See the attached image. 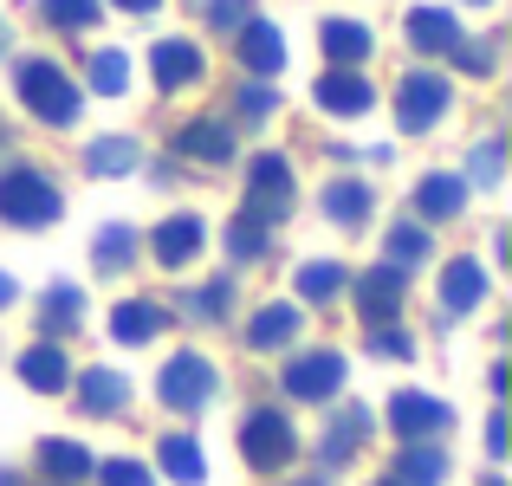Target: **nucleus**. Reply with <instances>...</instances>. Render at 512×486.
Wrapping results in <instances>:
<instances>
[{
	"label": "nucleus",
	"mask_w": 512,
	"mask_h": 486,
	"mask_svg": "<svg viewBox=\"0 0 512 486\" xmlns=\"http://www.w3.org/2000/svg\"><path fill=\"white\" fill-rule=\"evenodd\" d=\"M487 486H500V480H487Z\"/></svg>",
	"instance_id": "nucleus-49"
},
{
	"label": "nucleus",
	"mask_w": 512,
	"mask_h": 486,
	"mask_svg": "<svg viewBox=\"0 0 512 486\" xmlns=\"http://www.w3.org/2000/svg\"><path fill=\"white\" fill-rule=\"evenodd\" d=\"M448 98H454V85L441 72H409V78H402V91H396V124L409 130V137H422V130L448 111Z\"/></svg>",
	"instance_id": "nucleus-5"
},
{
	"label": "nucleus",
	"mask_w": 512,
	"mask_h": 486,
	"mask_svg": "<svg viewBox=\"0 0 512 486\" xmlns=\"http://www.w3.org/2000/svg\"><path fill=\"white\" fill-rule=\"evenodd\" d=\"M20 383L39 389V396H59V389L72 383V363H65V350H59V344H33V350L20 357Z\"/></svg>",
	"instance_id": "nucleus-14"
},
{
	"label": "nucleus",
	"mask_w": 512,
	"mask_h": 486,
	"mask_svg": "<svg viewBox=\"0 0 512 486\" xmlns=\"http://www.w3.org/2000/svg\"><path fill=\"white\" fill-rule=\"evenodd\" d=\"M474 7H487V0H474Z\"/></svg>",
	"instance_id": "nucleus-48"
},
{
	"label": "nucleus",
	"mask_w": 512,
	"mask_h": 486,
	"mask_svg": "<svg viewBox=\"0 0 512 486\" xmlns=\"http://www.w3.org/2000/svg\"><path fill=\"white\" fill-rule=\"evenodd\" d=\"M247 20H253L247 0H208V26H221V33H240Z\"/></svg>",
	"instance_id": "nucleus-36"
},
{
	"label": "nucleus",
	"mask_w": 512,
	"mask_h": 486,
	"mask_svg": "<svg viewBox=\"0 0 512 486\" xmlns=\"http://www.w3.org/2000/svg\"><path fill=\"white\" fill-rule=\"evenodd\" d=\"M448 422H454L448 402L422 396V389H396V396H389V428H396L402 441H428V435H441Z\"/></svg>",
	"instance_id": "nucleus-8"
},
{
	"label": "nucleus",
	"mask_w": 512,
	"mask_h": 486,
	"mask_svg": "<svg viewBox=\"0 0 512 486\" xmlns=\"http://www.w3.org/2000/svg\"><path fill=\"white\" fill-rule=\"evenodd\" d=\"M383 486H396V480H383Z\"/></svg>",
	"instance_id": "nucleus-50"
},
{
	"label": "nucleus",
	"mask_w": 512,
	"mask_h": 486,
	"mask_svg": "<svg viewBox=\"0 0 512 486\" xmlns=\"http://www.w3.org/2000/svg\"><path fill=\"white\" fill-rule=\"evenodd\" d=\"M98 486H156V480H150V467H137V461H104Z\"/></svg>",
	"instance_id": "nucleus-37"
},
{
	"label": "nucleus",
	"mask_w": 512,
	"mask_h": 486,
	"mask_svg": "<svg viewBox=\"0 0 512 486\" xmlns=\"http://www.w3.org/2000/svg\"><path fill=\"white\" fill-rule=\"evenodd\" d=\"M39 474L59 480V486H78V480L98 474V461H91L78 441H39Z\"/></svg>",
	"instance_id": "nucleus-17"
},
{
	"label": "nucleus",
	"mask_w": 512,
	"mask_h": 486,
	"mask_svg": "<svg viewBox=\"0 0 512 486\" xmlns=\"http://www.w3.org/2000/svg\"><path fill=\"white\" fill-rule=\"evenodd\" d=\"M175 150H182V156H195V162H227V156H234V130H227V124H214V117H195V124H182Z\"/></svg>",
	"instance_id": "nucleus-20"
},
{
	"label": "nucleus",
	"mask_w": 512,
	"mask_h": 486,
	"mask_svg": "<svg viewBox=\"0 0 512 486\" xmlns=\"http://www.w3.org/2000/svg\"><path fill=\"white\" fill-rule=\"evenodd\" d=\"M247 188H253L247 221H260V227L279 221V214H286V201H292V169H286V156H253Z\"/></svg>",
	"instance_id": "nucleus-7"
},
{
	"label": "nucleus",
	"mask_w": 512,
	"mask_h": 486,
	"mask_svg": "<svg viewBox=\"0 0 512 486\" xmlns=\"http://www.w3.org/2000/svg\"><path fill=\"white\" fill-rule=\"evenodd\" d=\"M91 85H98L104 98H117V91L130 85V59L124 52H91Z\"/></svg>",
	"instance_id": "nucleus-34"
},
{
	"label": "nucleus",
	"mask_w": 512,
	"mask_h": 486,
	"mask_svg": "<svg viewBox=\"0 0 512 486\" xmlns=\"http://www.w3.org/2000/svg\"><path fill=\"white\" fill-rule=\"evenodd\" d=\"M240 454H247V467L273 474V467H286L292 454H299V435H292V422L279 409H253L247 422H240Z\"/></svg>",
	"instance_id": "nucleus-3"
},
{
	"label": "nucleus",
	"mask_w": 512,
	"mask_h": 486,
	"mask_svg": "<svg viewBox=\"0 0 512 486\" xmlns=\"http://www.w3.org/2000/svg\"><path fill=\"white\" fill-rule=\"evenodd\" d=\"M39 13H46V26H65V33L98 26V0H39Z\"/></svg>",
	"instance_id": "nucleus-31"
},
{
	"label": "nucleus",
	"mask_w": 512,
	"mask_h": 486,
	"mask_svg": "<svg viewBox=\"0 0 512 486\" xmlns=\"http://www.w3.org/2000/svg\"><path fill=\"white\" fill-rule=\"evenodd\" d=\"M363 435H370V415H363V409H344L338 422H331V435H325V461H350V454L363 448Z\"/></svg>",
	"instance_id": "nucleus-28"
},
{
	"label": "nucleus",
	"mask_w": 512,
	"mask_h": 486,
	"mask_svg": "<svg viewBox=\"0 0 512 486\" xmlns=\"http://www.w3.org/2000/svg\"><path fill=\"white\" fill-rule=\"evenodd\" d=\"M299 486H325V480H299Z\"/></svg>",
	"instance_id": "nucleus-47"
},
{
	"label": "nucleus",
	"mask_w": 512,
	"mask_h": 486,
	"mask_svg": "<svg viewBox=\"0 0 512 486\" xmlns=\"http://www.w3.org/2000/svg\"><path fill=\"white\" fill-rule=\"evenodd\" d=\"M480 299H487V273H480L474 260H454L448 273H441V305H448V312H474Z\"/></svg>",
	"instance_id": "nucleus-23"
},
{
	"label": "nucleus",
	"mask_w": 512,
	"mask_h": 486,
	"mask_svg": "<svg viewBox=\"0 0 512 486\" xmlns=\"http://www.w3.org/2000/svg\"><path fill=\"white\" fill-rule=\"evenodd\" d=\"M163 324H169L163 305H150V299H124V305L111 312V337H117V344H150Z\"/></svg>",
	"instance_id": "nucleus-19"
},
{
	"label": "nucleus",
	"mask_w": 512,
	"mask_h": 486,
	"mask_svg": "<svg viewBox=\"0 0 512 486\" xmlns=\"http://www.w3.org/2000/svg\"><path fill=\"white\" fill-rule=\"evenodd\" d=\"M78 305H85V299H78V286H52V292H46V305H39V324H46L52 337L72 331V324H78Z\"/></svg>",
	"instance_id": "nucleus-32"
},
{
	"label": "nucleus",
	"mask_w": 512,
	"mask_h": 486,
	"mask_svg": "<svg viewBox=\"0 0 512 486\" xmlns=\"http://www.w3.org/2000/svg\"><path fill=\"white\" fill-rule=\"evenodd\" d=\"M299 292H305V299H318V305L338 299V292H344V266H338V260H312V266H299Z\"/></svg>",
	"instance_id": "nucleus-30"
},
{
	"label": "nucleus",
	"mask_w": 512,
	"mask_h": 486,
	"mask_svg": "<svg viewBox=\"0 0 512 486\" xmlns=\"http://www.w3.org/2000/svg\"><path fill=\"white\" fill-rule=\"evenodd\" d=\"M227 247H234V260H260V253H266V227L240 214V221H234V234H227Z\"/></svg>",
	"instance_id": "nucleus-35"
},
{
	"label": "nucleus",
	"mask_w": 512,
	"mask_h": 486,
	"mask_svg": "<svg viewBox=\"0 0 512 486\" xmlns=\"http://www.w3.org/2000/svg\"><path fill=\"white\" fill-rule=\"evenodd\" d=\"M156 461H163V474L182 480V486H201V480H208V461H201V448L188 435H169L163 448H156Z\"/></svg>",
	"instance_id": "nucleus-25"
},
{
	"label": "nucleus",
	"mask_w": 512,
	"mask_h": 486,
	"mask_svg": "<svg viewBox=\"0 0 512 486\" xmlns=\"http://www.w3.org/2000/svg\"><path fill=\"white\" fill-rule=\"evenodd\" d=\"M325 214H331L338 227L370 221V188H363V182H331V188H325Z\"/></svg>",
	"instance_id": "nucleus-26"
},
{
	"label": "nucleus",
	"mask_w": 512,
	"mask_h": 486,
	"mask_svg": "<svg viewBox=\"0 0 512 486\" xmlns=\"http://www.w3.org/2000/svg\"><path fill=\"white\" fill-rule=\"evenodd\" d=\"M214 363L201 357V350H182V357H169L163 363V376H156V396L169 402V409H201V402L214 396Z\"/></svg>",
	"instance_id": "nucleus-4"
},
{
	"label": "nucleus",
	"mask_w": 512,
	"mask_h": 486,
	"mask_svg": "<svg viewBox=\"0 0 512 486\" xmlns=\"http://www.w3.org/2000/svg\"><path fill=\"white\" fill-rule=\"evenodd\" d=\"M487 448H493V454H506V422H500V415L487 422Z\"/></svg>",
	"instance_id": "nucleus-43"
},
{
	"label": "nucleus",
	"mask_w": 512,
	"mask_h": 486,
	"mask_svg": "<svg viewBox=\"0 0 512 486\" xmlns=\"http://www.w3.org/2000/svg\"><path fill=\"white\" fill-rule=\"evenodd\" d=\"M13 85H20V104L39 117V124H78V85L59 72L52 59H20V72H13Z\"/></svg>",
	"instance_id": "nucleus-1"
},
{
	"label": "nucleus",
	"mask_w": 512,
	"mask_h": 486,
	"mask_svg": "<svg viewBox=\"0 0 512 486\" xmlns=\"http://www.w3.org/2000/svg\"><path fill=\"white\" fill-rule=\"evenodd\" d=\"M325 59H331V72H357L363 59H370V26L363 20H325Z\"/></svg>",
	"instance_id": "nucleus-13"
},
{
	"label": "nucleus",
	"mask_w": 512,
	"mask_h": 486,
	"mask_svg": "<svg viewBox=\"0 0 512 486\" xmlns=\"http://www.w3.org/2000/svg\"><path fill=\"white\" fill-rule=\"evenodd\" d=\"M441 474H448V454H441V448H422V441H409L389 480H396V486H441Z\"/></svg>",
	"instance_id": "nucleus-24"
},
{
	"label": "nucleus",
	"mask_w": 512,
	"mask_h": 486,
	"mask_svg": "<svg viewBox=\"0 0 512 486\" xmlns=\"http://www.w3.org/2000/svg\"><path fill=\"white\" fill-rule=\"evenodd\" d=\"M150 72L163 91H182L201 78V46H188V39H163V46H150Z\"/></svg>",
	"instance_id": "nucleus-12"
},
{
	"label": "nucleus",
	"mask_w": 512,
	"mask_h": 486,
	"mask_svg": "<svg viewBox=\"0 0 512 486\" xmlns=\"http://www.w3.org/2000/svg\"><path fill=\"white\" fill-rule=\"evenodd\" d=\"M130 253H137V234H130V227H104L98 247H91V266H98V273H124Z\"/></svg>",
	"instance_id": "nucleus-29"
},
{
	"label": "nucleus",
	"mask_w": 512,
	"mask_h": 486,
	"mask_svg": "<svg viewBox=\"0 0 512 486\" xmlns=\"http://www.w3.org/2000/svg\"><path fill=\"white\" fill-rule=\"evenodd\" d=\"M130 402V383L117 370H85L78 376V409L85 415H117Z\"/></svg>",
	"instance_id": "nucleus-21"
},
{
	"label": "nucleus",
	"mask_w": 512,
	"mask_h": 486,
	"mask_svg": "<svg viewBox=\"0 0 512 486\" xmlns=\"http://www.w3.org/2000/svg\"><path fill=\"white\" fill-rule=\"evenodd\" d=\"M312 98L325 104L331 117H363V111L376 104V91H370V78H363V72H325Z\"/></svg>",
	"instance_id": "nucleus-11"
},
{
	"label": "nucleus",
	"mask_w": 512,
	"mask_h": 486,
	"mask_svg": "<svg viewBox=\"0 0 512 486\" xmlns=\"http://www.w3.org/2000/svg\"><path fill=\"white\" fill-rule=\"evenodd\" d=\"M402 299H409V273H396V266H370V273H357V312L370 324H396Z\"/></svg>",
	"instance_id": "nucleus-9"
},
{
	"label": "nucleus",
	"mask_w": 512,
	"mask_h": 486,
	"mask_svg": "<svg viewBox=\"0 0 512 486\" xmlns=\"http://www.w3.org/2000/svg\"><path fill=\"white\" fill-rule=\"evenodd\" d=\"M299 337V305H260L247 324V344L253 350H286Z\"/></svg>",
	"instance_id": "nucleus-22"
},
{
	"label": "nucleus",
	"mask_w": 512,
	"mask_h": 486,
	"mask_svg": "<svg viewBox=\"0 0 512 486\" xmlns=\"http://www.w3.org/2000/svg\"><path fill=\"white\" fill-rule=\"evenodd\" d=\"M188 312H195V318H221L227 312V279H214L208 292H195V299H188Z\"/></svg>",
	"instance_id": "nucleus-39"
},
{
	"label": "nucleus",
	"mask_w": 512,
	"mask_h": 486,
	"mask_svg": "<svg viewBox=\"0 0 512 486\" xmlns=\"http://www.w3.org/2000/svg\"><path fill=\"white\" fill-rule=\"evenodd\" d=\"M370 350H376V357H415V337H402V331H389V324H376V331H370Z\"/></svg>",
	"instance_id": "nucleus-38"
},
{
	"label": "nucleus",
	"mask_w": 512,
	"mask_h": 486,
	"mask_svg": "<svg viewBox=\"0 0 512 486\" xmlns=\"http://www.w3.org/2000/svg\"><path fill=\"white\" fill-rule=\"evenodd\" d=\"M59 214H65V201H59V188H52L39 169H7V175H0V221L52 227Z\"/></svg>",
	"instance_id": "nucleus-2"
},
{
	"label": "nucleus",
	"mask_w": 512,
	"mask_h": 486,
	"mask_svg": "<svg viewBox=\"0 0 512 486\" xmlns=\"http://www.w3.org/2000/svg\"><path fill=\"white\" fill-rule=\"evenodd\" d=\"M467 169H474V182H500V143H480Z\"/></svg>",
	"instance_id": "nucleus-40"
},
{
	"label": "nucleus",
	"mask_w": 512,
	"mask_h": 486,
	"mask_svg": "<svg viewBox=\"0 0 512 486\" xmlns=\"http://www.w3.org/2000/svg\"><path fill=\"white\" fill-rule=\"evenodd\" d=\"M13 305V273H0V312Z\"/></svg>",
	"instance_id": "nucleus-45"
},
{
	"label": "nucleus",
	"mask_w": 512,
	"mask_h": 486,
	"mask_svg": "<svg viewBox=\"0 0 512 486\" xmlns=\"http://www.w3.org/2000/svg\"><path fill=\"white\" fill-rule=\"evenodd\" d=\"M201 240H208V227H201V214H169L163 227L150 234V253L163 266H188L201 253Z\"/></svg>",
	"instance_id": "nucleus-10"
},
{
	"label": "nucleus",
	"mask_w": 512,
	"mask_h": 486,
	"mask_svg": "<svg viewBox=\"0 0 512 486\" xmlns=\"http://www.w3.org/2000/svg\"><path fill=\"white\" fill-rule=\"evenodd\" d=\"M85 169L91 175H130V169H137V143H130V137H98L85 150Z\"/></svg>",
	"instance_id": "nucleus-27"
},
{
	"label": "nucleus",
	"mask_w": 512,
	"mask_h": 486,
	"mask_svg": "<svg viewBox=\"0 0 512 486\" xmlns=\"http://www.w3.org/2000/svg\"><path fill=\"white\" fill-rule=\"evenodd\" d=\"M117 7H124V13H156L163 0H117Z\"/></svg>",
	"instance_id": "nucleus-44"
},
{
	"label": "nucleus",
	"mask_w": 512,
	"mask_h": 486,
	"mask_svg": "<svg viewBox=\"0 0 512 486\" xmlns=\"http://www.w3.org/2000/svg\"><path fill=\"white\" fill-rule=\"evenodd\" d=\"M266 111H273V91H266V85H247V91H240V117H266Z\"/></svg>",
	"instance_id": "nucleus-41"
},
{
	"label": "nucleus",
	"mask_w": 512,
	"mask_h": 486,
	"mask_svg": "<svg viewBox=\"0 0 512 486\" xmlns=\"http://www.w3.org/2000/svg\"><path fill=\"white\" fill-rule=\"evenodd\" d=\"M454 59H461L467 72H493V52L487 46H454Z\"/></svg>",
	"instance_id": "nucleus-42"
},
{
	"label": "nucleus",
	"mask_w": 512,
	"mask_h": 486,
	"mask_svg": "<svg viewBox=\"0 0 512 486\" xmlns=\"http://www.w3.org/2000/svg\"><path fill=\"white\" fill-rule=\"evenodd\" d=\"M422 260H428V227H409V221L389 227V266L402 273V266H422Z\"/></svg>",
	"instance_id": "nucleus-33"
},
{
	"label": "nucleus",
	"mask_w": 512,
	"mask_h": 486,
	"mask_svg": "<svg viewBox=\"0 0 512 486\" xmlns=\"http://www.w3.org/2000/svg\"><path fill=\"white\" fill-rule=\"evenodd\" d=\"M409 46L415 52H454L461 46V20L441 13V7H415L409 13Z\"/></svg>",
	"instance_id": "nucleus-18"
},
{
	"label": "nucleus",
	"mask_w": 512,
	"mask_h": 486,
	"mask_svg": "<svg viewBox=\"0 0 512 486\" xmlns=\"http://www.w3.org/2000/svg\"><path fill=\"white\" fill-rule=\"evenodd\" d=\"M240 65H247L253 78H273L279 65H286V46H279L273 20H247L240 26Z\"/></svg>",
	"instance_id": "nucleus-15"
},
{
	"label": "nucleus",
	"mask_w": 512,
	"mask_h": 486,
	"mask_svg": "<svg viewBox=\"0 0 512 486\" xmlns=\"http://www.w3.org/2000/svg\"><path fill=\"white\" fill-rule=\"evenodd\" d=\"M415 208H422V221H454L467 208V175H422Z\"/></svg>",
	"instance_id": "nucleus-16"
},
{
	"label": "nucleus",
	"mask_w": 512,
	"mask_h": 486,
	"mask_svg": "<svg viewBox=\"0 0 512 486\" xmlns=\"http://www.w3.org/2000/svg\"><path fill=\"white\" fill-rule=\"evenodd\" d=\"M0 52H7V20H0Z\"/></svg>",
	"instance_id": "nucleus-46"
},
{
	"label": "nucleus",
	"mask_w": 512,
	"mask_h": 486,
	"mask_svg": "<svg viewBox=\"0 0 512 486\" xmlns=\"http://www.w3.org/2000/svg\"><path fill=\"white\" fill-rule=\"evenodd\" d=\"M344 389V357L338 350H305V357L286 363V396L299 402H331Z\"/></svg>",
	"instance_id": "nucleus-6"
}]
</instances>
